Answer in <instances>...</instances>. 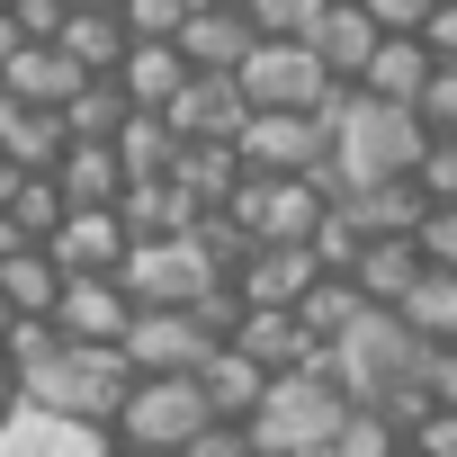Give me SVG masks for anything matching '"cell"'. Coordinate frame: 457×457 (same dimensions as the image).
Returning a JSON list of instances; mask_svg holds the SVG:
<instances>
[{
  "mask_svg": "<svg viewBox=\"0 0 457 457\" xmlns=\"http://www.w3.org/2000/svg\"><path fill=\"white\" fill-rule=\"evenodd\" d=\"M323 126H332V162H323V197H350V188H377V179H412L421 162V117L412 108H386L368 90H332L323 99Z\"/></svg>",
  "mask_w": 457,
  "mask_h": 457,
  "instance_id": "1",
  "label": "cell"
},
{
  "mask_svg": "<svg viewBox=\"0 0 457 457\" xmlns=\"http://www.w3.org/2000/svg\"><path fill=\"white\" fill-rule=\"evenodd\" d=\"M126 386H135L126 350H108V341H54V350L19 377V403H28V412H63V421L108 430L117 403H126Z\"/></svg>",
  "mask_w": 457,
  "mask_h": 457,
  "instance_id": "2",
  "label": "cell"
},
{
  "mask_svg": "<svg viewBox=\"0 0 457 457\" xmlns=\"http://www.w3.org/2000/svg\"><path fill=\"white\" fill-rule=\"evenodd\" d=\"M341 421H350L341 386H332L323 368H287V377H270V395H261V412H252L243 430H252V448H270V457H323Z\"/></svg>",
  "mask_w": 457,
  "mask_h": 457,
  "instance_id": "3",
  "label": "cell"
},
{
  "mask_svg": "<svg viewBox=\"0 0 457 457\" xmlns=\"http://www.w3.org/2000/svg\"><path fill=\"white\" fill-rule=\"evenodd\" d=\"M234 162L261 170V179H323L332 126H323V108H252L243 135H234Z\"/></svg>",
  "mask_w": 457,
  "mask_h": 457,
  "instance_id": "4",
  "label": "cell"
},
{
  "mask_svg": "<svg viewBox=\"0 0 457 457\" xmlns=\"http://www.w3.org/2000/svg\"><path fill=\"white\" fill-rule=\"evenodd\" d=\"M206 421H215V412H206L197 377H135L126 403H117V421H108V439H117V448H162V457H179Z\"/></svg>",
  "mask_w": 457,
  "mask_h": 457,
  "instance_id": "5",
  "label": "cell"
},
{
  "mask_svg": "<svg viewBox=\"0 0 457 457\" xmlns=\"http://www.w3.org/2000/svg\"><path fill=\"white\" fill-rule=\"evenodd\" d=\"M117 287H126L135 305H197V296L224 287V278H215V261L197 252V234H153V243H126Z\"/></svg>",
  "mask_w": 457,
  "mask_h": 457,
  "instance_id": "6",
  "label": "cell"
},
{
  "mask_svg": "<svg viewBox=\"0 0 457 457\" xmlns=\"http://www.w3.org/2000/svg\"><path fill=\"white\" fill-rule=\"evenodd\" d=\"M234 90H243V108H323L341 81L296 37H252V54L234 63Z\"/></svg>",
  "mask_w": 457,
  "mask_h": 457,
  "instance_id": "7",
  "label": "cell"
},
{
  "mask_svg": "<svg viewBox=\"0 0 457 457\" xmlns=\"http://www.w3.org/2000/svg\"><path fill=\"white\" fill-rule=\"evenodd\" d=\"M323 206H332L323 179H261V170H243V188L224 197V215H234L252 243H314Z\"/></svg>",
  "mask_w": 457,
  "mask_h": 457,
  "instance_id": "8",
  "label": "cell"
},
{
  "mask_svg": "<svg viewBox=\"0 0 457 457\" xmlns=\"http://www.w3.org/2000/svg\"><path fill=\"white\" fill-rule=\"evenodd\" d=\"M126 368L135 377H188L206 350H215V332L188 314V305H135V323H126Z\"/></svg>",
  "mask_w": 457,
  "mask_h": 457,
  "instance_id": "9",
  "label": "cell"
},
{
  "mask_svg": "<svg viewBox=\"0 0 457 457\" xmlns=\"http://www.w3.org/2000/svg\"><path fill=\"white\" fill-rule=\"evenodd\" d=\"M126 243H135V234L117 224V206H72V215L54 224V234H46L37 252H46V261H54L63 278H117Z\"/></svg>",
  "mask_w": 457,
  "mask_h": 457,
  "instance_id": "10",
  "label": "cell"
},
{
  "mask_svg": "<svg viewBox=\"0 0 457 457\" xmlns=\"http://www.w3.org/2000/svg\"><path fill=\"white\" fill-rule=\"evenodd\" d=\"M243 90H234V72H188L179 81V99L162 108V126L179 135V144H234L243 135Z\"/></svg>",
  "mask_w": 457,
  "mask_h": 457,
  "instance_id": "11",
  "label": "cell"
},
{
  "mask_svg": "<svg viewBox=\"0 0 457 457\" xmlns=\"http://www.w3.org/2000/svg\"><path fill=\"white\" fill-rule=\"evenodd\" d=\"M63 341H126V323H135V296L117 287V278H63V296H54V314H46Z\"/></svg>",
  "mask_w": 457,
  "mask_h": 457,
  "instance_id": "12",
  "label": "cell"
},
{
  "mask_svg": "<svg viewBox=\"0 0 457 457\" xmlns=\"http://www.w3.org/2000/svg\"><path fill=\"white\" fill-rule=\"evenodd\" d=\"M314 278H323V270H314V252H305V243H252V252H243V270L224 278V287H234L243 305H296Z\"/></svg>",
  "mask_w": 457,
  "mask_h": 457,
  "instance_id": "13",
  "label": "cell"
},
{
  "mask_svg": "<svg viewBox=\"0 0 457 457\" xmlns=\"http://www.w3.org/2000/svg\"><path fill=\"white\" fill-rule=\"evenodd\" d=\"M0 457H117V439L108 430H90V421H63V412H10L0 421Z\"/></svg>",
  "mask_w": 457,
  "mask_h": 457,
  "instance_id": "14",
  "label": "cell"
},
{
  "mask_svg": "<svg viewBox=\"0 0 457 457\" xmlns=\"http://www.w3.org/2000/svg\"><path fill=\"white\" fill-rule=\"evenodd\" d=\"M224 341H234L243 359H261L270 377H287V368H323V350L305 341V323H296L287 305H243V323L224 332Z\"/></svg>",
  "mask_w": 457,
  "mask_h": 457,
  "instance_id": "15",
  "label": "cell"
},
{
  "mask_svg": "<svg viewBox=\"0 0 457 457\" xmlns=\"http://www.w3.org/2000/svg\"><path fill=\"white\" fill-rule=\"evenodd\" d=\"M188 377H197V395H206V412H215V421H252V412H261V395H270V368H261V359H243L234 341H215Z\"/></svg>",
  "mask_w": 457,
  "mask_h": 457,
  "instance_id": "16",
  "label": "cell"
},
{
  "mask_svg": "<svg viewBox=\"0 0 457 457\" xmlns=\"http://www.w3.org/2000/svg\"><path fill=\"white\" fill-rule=\"evenodd\" d=\"M296 46H305V54H314L332 81H359V63L377 54V19L359 10V0H323V19H314Z\"/></svg>",
  "mask_w": 457,
  "mask_h": 457,
  "instance_id": "17",
  "label": "cell"
},
{
  "mask_svg": "<svg viewBox=\"0 0 457 457\" xmlns=\"http://www.w3.org/2000/svg\"><path fill=\"white\" fill-rule=\"evenodd\" d=\"M170 46H179L188 72H234V63L252 54V19H243V10H206V0H197V10L179 19Z\"/></svg>",
  "mask_w": 457,
  "mask_h": 457,
  "instance_id": "18",
  "label": "cell"
},
{
  "mask_svg": "<svg viewBox=\"0 0 457 457\" xmlns=\"http://www.w3.org/2000/svg\"><path fill=\"white\" fill-rule=\"evenodd\" d=\"M108 81L126 90V108H153V117H162V108L179 99L188 63H179V46H170V37H135V46H126V63H117Z\"/></svg>",
  "mask_w": 457,
  "mask_h": 457,
  "instance_id": "19",
  "label": "cell"
},
{
  "mask_svg": "<svg viewBox=\"0 0 457 457\" xmlns=\"http://www.w3.org/2000/svg\"><path fill=\"white\" fill-rule=\"evenodd\" d=\"M81 81H90V72H72V63H63V46H19L10 63H0V90L28 99V108H46V117H54Z\"/></svg>",
  "mask_w": 457,
  "mask_h": 457,
  "instance_id": "20",
  "label": "cell"
},
{
  "mask_svg": "<svg viewBox=\"0 0 457 457\" xmlns=\"http://www.w3.org/2000/svg\"><path fill=\"white\" fill-rule=\"evenodd\" d=\"M54 46H63V63H72V72H90V81H99V72H117V63H126V46H135V37H126V19H117V10H63Z\"/></svg>",
  "mask_w": 457,
  "mask_h": 457,
  "instance_id": "21",
  "label": "cell"
},
{
  "mask_svg": "<svg viewBox=\"0 0 457 457\" xmlns=\"http://www.w3.org/2000/svg\"><path fill=\"white\" fill-rule=\"evenodd\" d=\"M421 81H430L421 37H377V54L359 63V81H350V90H368V99H386V108H412V99H421Z\"/></svg>",
  "mask_w": 457,
  "mask_h": 457,
  "instance_id": "22",
  "label": "cell"
},
{
  "mask_svg": "<svg viewBox=\"0 0 457 457\" xmlns=\"http://www.w3.org/2000/svg\"><path fill=\"white\" fill-rule=\"evenodd\" d=\"M54 188H63V206H117L126 197V170H117V144H63L54 162Z\"/></svg>",
  "mask_w": 457,
  "mask_h": 457,
  "instance_id": "23",
  "label": "cell"
},
{
  "mask_svg": "<svg viewBox=\"0 0 457 457\" xmlns=\"http://www.w3.org/2000/svg\"><path fill=\"white\" fill-rule=\"evenodd\" d=\"M421 278V252H412V234H368L359 243V261H350V287L368 296V305H403V287Z\"/></svg>",
  "mask_w": 457,
  "mask_h": 457,
  "instance_id": "24",
  "label": "cell"
},
{
  "mask_svg": "<svg viewBox=\"0 0 457 457\" xmlns=\"http://www.w3.org/2000/svg\"><path fill=\"white\" fill-rule=\"evenodd\" d=\"M170 188H179L197 215H215L224 197L243 188V162H234V144H179V162H170Z\"/></svg>",
  "mask_w": 457,
  "mask_h": 457,
  "instance_id": "25",
  "label": "cell"
},
{
  "mask_svg": "<svg viewBox=\"0 0 457 457\" xmlns=\"http://www.w3.org/2000/svg\"><path fill=\"white\" fill-rule=\"evenodd\" d=\"M395 323H403L412 341H457V270H421V278L403 287Z\"/></svg>",
  "mask_w": 457,
  "mask_h": 457,
  "instance_id": "26",
  "label": "cell"
},
{
  "mask_svg": "<svg viewBox=\"0 0 457 457\" xmlns=\"http://www.w3.org/2000/svg\"><path fill=\"white\" fill-rule=\"evenodd\" d=\"M0 153H10L19 170H46L63 153V117H46V108H28V99L0 90Z\"/></svg>",
  "mask_w": 457,
  "mask_h": 457,
  "instance_id": "27",
  "label": "cell"
},
{
  "mask_svg": "<svg viewBox=\"0 0 457 457\" xmlns=\"http://www.w3.org/2000/svg\"><path fill=\"white\" fill-rule=\"evenodd\" d=\"M359 234H412L421 224V188L412 179H377V188H350V197H332Z\"/></svg>",
  "mask_w": 457,
  "mask_h": 457,
  "instance_id": "28",
  "label": "cell"
},
{
  "mask_svg": "<svg viewBox=\"0 0 457 457\" xmlns=\"http://www.w3.org/2000/svg\"><path fill=\"white\" fill-rule=\"evenodd\" d=\"M54 117H63V144H108V135H117V126L135 117V108H126V90H117L108 72H99V81H81V90H72V99H63Z\"/></svg>",
  "mask_w": 457,
  "mask_h": 457,
  "instance_id": "29",
  "label": "cell"
},
{
  "mask_svg": "<svg viewBox=\"0 0 457 457\" xmlns=\"http://www.w3.org/2000/svg\"><path fill=\"white\" fill-rule=\"evenodd\" d=\"M108 144H117V170H126V179H170V162H179V135H170L153 108H135Z\"/></svg>",
  "mask_w": 457,
  "mask_h": 457,
  "instance_id": "30",
  "label": "cell"
},
{
  "mask_svg": "<svg viewBox=\"0 0 457 457\" xmlns=\"http://www.w3.org/2000/svg\"><path fill=\"white\" fill-rule=\"evenodd\" d=\"M54 296H63V270H54L37 243L0 261V305H10V314H54Z\"/></svg>",
  "mask_w": 457,
  "mask_h": 457,
  "instance_id": "31",
  "label": "cell"
},
{
  "mask_svg": "<svg viewBox=\"0 0 457 457\" xmlns=\"http://www.w3.org/2000/svg\"><path fill=\"white\" fill-rule=\"evenodd\" d=\"M359 305H368V296H359L350 278H314V287H305V296H296L287 314L305 323V341H314V350H332V341H341V323H350Z\"/></svg>",
  "mask_w": 457,
  "mask_h": 457,
  "instance_id": "32",
  "label": "cell"
},
{
  "mask_svg": "<svg viewBox=\"0 0 457 457\" xmlns=\"http://www.w3.org/2000/svg\"><path fill=\"white\" fill-rule=\"evenodd\" d=\"M0 215L19 224V243H46V234H54V224H63L72 206H63L54 170H19V188H10V206H0Z\"/></svg>",
  "mask_w": 457,
  "mask_h": 457,
  "instance_id": "33",
  "label": "cell"
},
{
  "mask_svg": "<svg viewBox=\"0 0 457 457\" xmlns=\"http://www.w3.org/2000/svg\"><path fill=\"white\" fill-rule=\"evenodd\" d=\"M403 386L421 395V412H457V341H421Z\"/></svg>",
  "mask_w": 457,
  "mask_h": 457,
  "instance_id": "34",
  "label": "cell"
},
{
  "mask_svg": "<svg viewBox=\"0 0 457 457\" xmlns=\"http://www.w3.org/2000/svg\"><path fill=\"white\" fill-rule=\"evenodd\" d=\"M323 457H403V430L386 421V412H350L341 430H332V448Z\"/></svg>",
  "mask_w": 457,
  "mask_h": 457,
  "instance_id": "35",
  "label": "cell"
},
{
  "mask_svg": "<svg viewBox=\"0 0 457 457\" xmlns=\"http://www.w3.org/2000/svg\"><path fill=\"white\" fill-rule=\"evenodd\" d=\"M412 188H421V206H457V135H430V144H421Z\"/></svg>",
  "mask_w": 457,
  "mask_h": 457,
  "instance_id": "36",
  "label": "cell"
},
{
  "mask_svg": "<svg viewBox=\"0 0 457 457\" xmlns=\"http://www.w3.org/2000/svg\"><path fill=\"white\" fill-rule=\"evenodd\" d=\"M412 117H421V135H457V63H430V81H421Z\"/></svg>",
  "mask_w": 457,
  "mask_h": 457,
  "instance_id": "37",
  "label": "cell"
},
{
  "mask_svg": "<svg viewBox=\"0 0 457 457\" xmlns=\"http://www.w3.org/2000/svg\"><path fill=\"white\" fill-rule=\"evenodd\" d=\"M243 19H252V37H305L323 19V0H243Z\"/></svg>",
  "mask_w": 457,
  "mask_h": 457,
  "instance_id": "38",
  "label": "cell"
},
{
  "mask_svg": "<svg viewBox=\"0 0 457 457\" xmlns=\"http://www.w3.org/2000/svg\"><path fill=\"white\" fill-rule=\"evenodd\" d=\"M412 252H421V270H457V206H421Z\"/></svg>",
  "mask_w": 457,
  "mask_h": 457,
  "instance_id": "39",
  "label": "cell"
},
{
  "mask_svg": "<svg viewBox=\"0 0 457 457\" xmlns=\"http://www.w3.org/2000/svg\"><path fill=\"white\" fill-rule=\"evenodd\" d=\"M197 10V0H117V19L126 37H179V19Z\"/></svg>",
  "mask_w": 457,
  "mask_h": 457,
  "instance_id": "40",
  "label": "cell"
},
{
  "mask_svg": "<svg viewBox=\"0 0 457 457\" xmlns=\"http://www.w3.org/2000/svg\"><path fill=\"white\" fill-rule=\"evenodd\" d=\"M412 37H421L430 63H457V0H430V19H421Z\"/></svg>",
  "mask_w": 457,
  "mask_h": 457,
  "instance_id": "41",
  "label": "cell"
},
{
  "mask_svg": "<svg viewBox=\"0 0 457 457\" xmlns=\"http://www.w3.org/2000/svg\"><path fill=\"white\" fill-rule=\"evenodd\" d=\"M403 448H412V457H457V412H421V421L403 430Z\"/></svg>",
  "mask_w": 457,
  "mask_h": 457,
  "instance_id": "42",
  "label": "cell"
},
{
  "mask_svg": "<svg viewBox=\"0 0 457 457\" xmlns=\"http://www.w3.org/2000/svg\"><path fill=\"white\" fill-rule=\"evenodd\" d=\"M63 10H72V0H10V19H19V37H28V46H54Z\"/></svg>",
  "mask_w": 457,
  "mask_h": 457,
  "instance_id": "43",
  "label": "cell"
},
{
  "mask_svg": "<svg viewBox=\"0 0 457 457\" xmlns=\"http://www.w3.org/2000/svg\"><path fill=\"white\" fill-rule=\"evenodd\" d=\"M179 457H252V430H243V421H206Z\"/></svg>",
  "mask_w": 457,
  "mask_h": 457,
  "instance_id": "44",
  "label": "cell"
},
{
  "mask_svg": "<svg viewBox=\"0 0 457 457\" xmlns=\"http://www.w3.org/2000/svg\"><path fill=\"white\" fill-rule=\"evenodd\" d=\"M359 10L377 19V37H412V28L430 19V0H359Z\"/></svg>",
  "mask_w": 457,
  "mask_h": 457,
  "instance_id": "45",
  "label": "cell"
},
{
  "mask_svg": "<svg viewBox=\"0 0 457 457\" xmlns=\"http://www.w3.org/2000/svg\"><path fill=\"white\" fill-rule=\"evenodd\" d=\"M10 412H19V368L0 359V421H10Z\"/></svg>",
  "mask_w": 457,
  "mask_h": 457,
  "instance_id": "46",
  "label": "cell"
},
{
  "mask_svg": "<svg viewBox=\"0 0 457 457\" xmlns=\"http://www.w3.org/2000/svg\"><path fill=\"white\" fill-rule=\"evenodd\" d=\"M10 252H28V243H19V224H10V215H0V261H10Z\"/></svg>",
  "mask_w": 457,
  "mask_h": 457,
  "instance_id": "47",
  "label": "cell"
},
{
  "mask_svg": "<svg viewBox=\"0 0 457 457\" xmlns=\"http://www.w3.org/2000/svg\"><path fill=\"white\" fill-rule=\"evenodd\" d=\"M10 188H19V162H10V153H0V206H10Z\"/></svg>",
  "mask_w": 457,
  "mask_h": 457,
  "instance_id": "48",
  "label": "cell"
},
{
  "mask_svg": "<svg viewBox=\"0 0 457 457\" xmlns=\"http://www.w3.org/2000/svg\"><path fill=\"white\" fill-rule=\"evenodd\" d=\"M72 10H117V0H72Z\"/></svg>",
  "mask_w": 457,
  "mask_h": 457,
  "instance_id": "49",
  "label": "cell"
},
{
  "mask_svg": "<svg viewBox=\"0 0 457 457\" xmlns=\"http://www.w3.org/2000/svg\"><path fill=\"white\" fill-rule=\"evenodd\" d=\"M117 457H162V448H117Z\"/></svg>",
  "mask_w": 457,
  "mask_h": 457,
  "instance_id": "50",
  "label": "cell"
},
{
  "mask_svg": "<svg viewBox=\"0 0 457 457\" xmlns=\"http://www.w3.org/2000/svg\"><path fill=\"white\" fill-rule=\"evenodd\" d=\"M206 10H243V0H206Z\"/></svg>",
  "mask_w": 457,
  "mask_h": 457,
  "instance_id": "51",
  "label": "cell"
},
{
  "mask_svg": "<svg viewBox=\"0 0 457 457\" xmlns=\"http://www.w3.org/2000/svg\"><path fill=\"white\" fill-rule=\"evenodd\" d=\"M10 323H19V314H10V305H0V332H10Z\"/></svg>",
  "mask_w": 457,
  "mask_h": 457,
  "instance_id": "52",
  "label": "cell"
},
{
  "mask_svg": "<svg viewBox=\"0 0 457 457\" xmlns=\"http://www.w3.org/2000/svg\"><path fill=\"white\" fill-rule=\"evenodd\" d=\"M252 457H270V448H252Z\"/></svg>",
  "mask_w": 457,
  "mask_h": 457,
  "instance_id": "53",
  "label": "cell"
},
{
  "mask_svg": "<svg viewBox=\"0 0 457 457\" xmlns=\"http://www.w3.org/2000/svg\"><path fill=\"white\" fill-rule=\"evenodd\" d=\"M0 10H10V0H0Z\"/></svg>",
  "mask_w": 457,
  "mask_h": 457,
  "instance_id": "54",
  "label": "cell"
}]
</instances>
